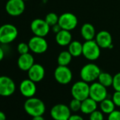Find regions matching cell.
<instances>
[{
    "instance_id": "cell-34",
    "label": "cell",
    "mask_w": 120,
    "mask_h": 120,
    "mask_svg": "<svg viewBox=\"0 0 120 120\" xmlns=\"http://www.w3.org/2000/svg\"><path fill=\"white\" fill-rule=\"evenodd\" d=\"M4 51L2 49V47H0V62L4 59Z\"/></svg>"
},
{
    "instance_id": "cell-36",
    "label": "cell",
    "mask_w": 120,
    "mask_h": 120,
    "mask_svg": "<svg viewBox=\"0 0 120 120\" xmlns=\"http://www.w3.org/2000/svg\"><path fill=\"white\" fill-rule=\"evenodd\" d=\"M0 120H7L5 114L2 111H0Z\"/></svg>"
},
{
    "instance_id": "cell-6",
    "label": "cell",
    "mask_w": 120,
    "mask_h": 120,
    "mask_svg": "<svg viewBox=\"0 0 120 120\" xmlns=\"http://www.w3.org/2000/svg\"><path fill=\"white\" fill-rule=\"evenodd\" d=\"M54 76L57 83L62 85L69 83L73 78L72 71L67 66L59 65L54 70Z\"/></svg>"
},
{
    "instance_id": "cell-2",
    "label": "cell",
    "mask_w": 120,
    "mask_h": 120,
    "mask_svg": "<svg viewBox=\"0 0 120 120\" xmlns=\"http://www.w3.org/2000/svg\"><path fill=\"white\" fill-rule=\"evenodd\" d=\"M100 73V69L97 64L89 63L82 67L80 71V76L82 81L87 83H93L98 79Z\"/></svg>"
},
{
    "instance_id": "cell-20",
    "label": "cell",
    "mask_w": 120,
    "mask_h": 120,
    "mask_svg": "<svg viewBox=\"0 0 120 120\" xmlns=\"http://www.w3.org/2000/svg\"><path fill=\"white\" fill-rule=\"evenodd\" d=\"M81 34L82 38L86 40H94L96 35L95 29L94 26L89 23H84L81 28Z\"/></svg>"
},
{
    "instance_id": "cell-16",
    "label": "cell",
    "mask_w": 120,
    "mask_h": 120,
    "mask_svg": "<svg viewBox=\"0 0 120 120\" xmlns=\"http://www.w3.org/2000/svg\"><path fill=\"white\" fill-rule=\"evenodd\" d=\"M45 75V70L44 67L40 64H34L32 67L28 71V79L38 83L41 81Z\"/></svg>"
},
{
    "instance_id": "cell-25",
    "label": "cell",
    "mask_w": 120,
    "mask_h": 120,
    "mask_svg": "<svg viewBox=\"0 0 120 120\" xmlns=\"http://www.w3.org/2000/svg\"><path fill=\"white\" fill-rule=\"evenodd\" d=\"M59 18V16L56 14H55L54 12H51V13H49L46 15L45 20L49 24V26L50 27H52V26L58 23Z\"/></svg>"
},
{
    "instance_id": "cell-8",
    "label": "cell",
    "mask_w": 120,
    "mask_h": 120,
    "mask_svg": "<svg viewBox=\"0 0 120 120\" xmlns=\"http://www.w3.org/2000/svg\"><path fill=\"white\" fill-rule=\"evenodd\" d=\"M58 23L62 29L71 31L76 28L78 25V19L74 14L65 12L59 16Z\"/></svg>"
},
{
    "instance_id": "cell-15",
    "label": "cell",
    "mask_w": 120,
    "mask_h": 120,
    "mask_svg": "<svg viewBox=\"0 0 120 120\" xmlns=\"http://www.w3.org/2000/svg\"><path fill=\"white\" fill-rule=\"evenodd\" d=\"M19 90L21 95L27 98H32L35 95L37 90L35 83L30 79H24L19 86Z\"/></svg>"
},
{
    "instance_id": "cell-5",
    "label": "cell",
    "mask_w": 120,
    "mask_h": 120,
    "mask_svg": "<svg viewBox=\"0 0 120 120\" xmlns=\"http://www.w3.org/2000/svg\"><path fill=\"white\" fill-rule=\"evenodd\" d=\"M71 93L73 98L83 101L89 98L90 95V86L88 83L84 81H79L74 83L71 89Z\"/></svg>"
},
{
    "instance_id": "cell-24",
    "label": "cell",
    "mask_w": 120,
    "mask_h": 120,
    "mask_svg": "<svg viewBox=\"0 0 120 120\" xmlns=\"http://www.w3.org/2000/svg\"><path fill=\"white\" fill-rule=\"evenodd\" d=\"M98 82L106 88L112 86L113 83V76L107 72H102L98 76Z\"/></svg>"
},
{
    "instance_id": "cell-23",
    "label": "cell",
    "mask_w": 120,
    "mask_h": 120,
    "mask_svg": "<svg viewBox=\"0 0 120 120\" xmlns=\"http://www.w3.org/2000/svg\"><path fill=\"white\" fill-rule=\"evenodd\" d=\"M100 108L104 114H109L115 109V105L112 99L107 98L100 102Z\"/></svg>"
},
{
    "instance_id": "cell-9",
    "label": "cell",
    "mask_w": 120,
    "mask_h": 120,
    "mask_svg": "<svg viewBox=\"0 0 120 120\" xmlns=\"http://www.w3.org/2000/svg\"><path fill=\"white\" fill-rule=\"evenodd\" d=\"M30 50L35 54H40L45 53L48 48V44L44 37L34 35L28 41Z\"/></svg>"
},
{
    "instance_id": "cell-7",
    "label": "cell",
    "mask_w": 120,
    "mask_h": 120,
    "mask_svg": "<svg viewBox=\"0 0 120 120\" xmlns=\"http://www.w3.org/2000/svg\"><path fill=\"white\" fill-rule=\"evenodd\" d=\"M71 109L64 104H56L50 110V115L54 120H69L71 116Z\"/></svg>"
},
{
    "instance_id": "cell-37",
    "label": "cell",
    "mask_w": 120,
    "mask_h": 120,
    "mask_svg": "<svg viewBox=\"0 0 120 120\" xmlns=\"http://www.w3.org/2000/svg\"><path fill=\"white\" fill-rule=\"evenodd\" d=\"M23 1H24V2H26V1H28V0H23Z\"/></svg>"
},
{
    "instance_id": "cell-17",
    "label": "cell",
    "mask_w": 120,
    "mask_h": 120,
    "mask_svg": "<svg viewBox=\"0 0 120 120\" xmlns=\"http://www.w3.org/2000/svg\"><path fill=\"white\" fill-rule=\"evenodd\" d=\"M34 64V57L29 52L23 54H20L17 61V65L19 68L23 71H28Z\"/></svg>"
},
{
    "instance_id": "cell-31",
    "label": "cell",
    "mask_w": 120,
    "mask_h": 120,
    "mask_svg": "<svg viewBox=\"0 0 120 120\" xmlns=\"http://www.w3.org/2000/svg\"><path fill=\"white\" fill-rule=\"evenodd\" d=\"M112 100L114 102L115 106L120 107V91L115 90V92L112 95Z\"/></svg>"
},
{
    "instance_id": "cell-29",
    "label": "cell",
    "mask_w": 120,
    "mask_h": 120,
    "mask_svg": "<svg viewBox=\"0 0 120 120\" xmlns=\"http://www.w3.org/2000/svg\"><path fill=\"white\" fill-rule=\"evenodd\" d=\"M112 87L116 91H120V72L116 74L113 76Z\"/></svg>"
},
{
    "instance_id": "cell-26",
    "label": "cell",
    "mask_w": 120,
    "mask_h": 120,
    "mask_svg": "<svg viewBox=\"0 0 120 120\" xmlns=\"http://www.w3.org/2000/svg\"><path fill=\"white\" fill-rule=\"evenodd\" d=\"M69 108L71 109V111L74 112H77L79 111H81V101L73 98V100H71V101L69 103Z\"/></svg>"
},
{
    "instance_id": "cell-12",
    "label": "cell",
    "mask_w": 120,
    "mask_h": 120,
    "mask_svg": "<svg viewBox=\"0 0 120 120\" xmlns=\"http://www.w3.org/2000/svg\"><path fill=\"white\" fill-rule=\"evenodd\" d=\"M26 9L23 0H9L5 6L7 13L11 16H19L21 15Z\"/></svg>"
},
{
    "instance_id": "cell-13",
    "label": "cell",
    "mask_w": 120,
    "mask_h": 120,
    "mask_svg": "<svg viewBox=\"0 0 120 120\" xmlns=\"http://www.w3.org/2000/svg\"><path fill=\"white\" fill-rule=\"evenodd\" d=\"M16 90V84L14 81L9 76H0V96L9 97L14 93Z\"/></svg>"
},
{
    "instance_id": "cell-4",
    "label": "cell",
    "mask_w": 120,
    "mask_h": 120,
    "mask_svg": "<svg viewBox=\"0 0 120 120\" xmlns=\"http://www.w3.org/2000/svg\"><path fill=\"white\" fill-rule=\"evenodd\" d=\"M100 49L95 40H86L83 44L82 55L89 61H95L100 56Z\"/></svg>"
},
{
    "instance_id": "cell-28",
    "label": "cell",
    "mask_w": 120,
    "mask_h": 120,
    "mask_svg": "<svg viewBox=\"0 0 120 120\" xmlns=\"http://www.w3.org/2000/svg\"><path fill=\"white\" fill-rule=\"evenodd\" d=\"M17 51L20 54H23L28 53L30 51V47L28 44L25 42H21L18 45L17 47Z\"/></svg>"
},
{
    "instance_id": "cell-35",
    "label": "cell",
    "mask_w": 120,
    "mask_h": 120,
    "mask_svg": "<svg viewBox=\"0 0 120 120\" xmlns=\"http://www.w3.org/2000/svg\"><path fill=\"white\" fill-rule=\"evenodd\" d=\"M32 120H45V118L42 116V115L41 116H33Z\"/></svg>"
},
{
    "instance_id": "cell-32",
    "label": "cell",
    "mask_w": 120,
    "mask_h": 120,
    "mask_svg": "<svg viewBox=\"0 0 120 120\" xmlns=\"http://www.w3.org/2000/svg\"><path fill=\"white\" fill-rule=\"evenodd\" d=\"M69 120H84V119L81 115L74 114H71Z\"/></svg>"
},
{
    "instance_id": "cell-11",
    "label": "cell",
    "mask_w": 120,
    "mask_h": 120,
    "mask_svg": "<svg viewBox=\"0 0 120 120\" xmlns=\"http://www.w3.org/2000/svg\"><path fill=\"white\" fill-rule=\"evenodd\" d=\"M107 88L102 86L99 82H93L90 86L89 97L93 99L97 102H100L107 98Z\"/></svg>"
},
{
    "instance_id": "cell-30",
    "label": "cell",
    "mask_w": 120,
    "mask_h": 120,
    "mask_svg": "<svg viewBox=\"0 0 120 120\" xmlns=\"http://www.w3.org/2000/svg\"><path fill=\"white\" fill-rule=\"evenodd\" d=\"M107 120H120V111L114 109L112 112L108 114Z\"/></svg>"
},
{
    "instance_id": "cell-18",
    "label": "cell",
    "mask_w": 120,
    "mask_h": 120,
    "mask_svg": "<svg viewBox=\"0 0 120 120\" xmlns=\"http://www.w3.org/2000/svg\"><path fill=\"white\" fill-rule=\"evenodd\" d=\"M56 42L60 46H67L72 41V35L69 30L62 29L55 35Z\"/></svg>"
},
{
    "instance_id": "cell-14",
    "label": "cell",
    "mask_w": 120,
    "mask_h": 120,
    "mask_svg": "<svg viewBox=\"0 0 120 120\" xmlns=\"http://www.w3.org/2000/svg\"><path fill=\"white\" fill-rule=\"evenodd\" d=\"M95 40L102 49H111L113 47L112 37L107 30H101L98 32L95 38Z\"/></svg>"
},
{
    "instance_id": "cell-1",
    "label": "cell",
    "mask_w": 120,
    "mask_h": 120,
    "mask_svg": "<svg viewBox=\"0 0 120 120\" xmlns=\"http://www.w3.org/2000/svg\"><path fill=\"white\" fill-rule=\"evenodd\" d=\"M24 109L31 116H41L45 112V105L42 100L37 98H29L24 103Z\"/></svg>"
},
{
    "instance_id": "cell-33",
    "label": "cell",
    "mask_w": 120,
    "mask_h": 120,
    "mask_svg": "<svg viewBox=\"0 0 120 120\" xmlns=\"http://www.w3.org/2000/svg\"><path fill=\"white\" fill-rule=\"evenodd\" d=\"M52 31H53L55 34H56L57 33H59L60 30H62V28L60 27V26L59 25V23H57V24H56V25L52 26Z\"/></svg>"
},
{
    "instance_id": "cell-19",
    "label": "cell",
    "mask_w": 120,
    "mask_h": 120,
    "mask_svg": "<svg viewBox=\"0 0 120 120\" xmlns=\"http://www.w3.org/2000/svg\"><path fill=\"white\" fill-rule=\"evenodd\" d=\"M98 108V102L91 98H88L81 101V111L85 114H90Z\"/></svg>"
},
{
    "instance_id": "cell-22",
    "label": "cell",
    "mask_w": 120,
    "mask_h": 120,
    "mask_svg": "<svg viewBox=\"0 0 120 120\" xmlns=\"http://www.w3.org/2000/svg\"><path fill=\"white\" fill-rule=\"evenodd\" d=\"M72 55L69 50H64L61 52L57 57V63L60 66H68L72 59Z\"/></svg>"
},
{
    "instance_id": "cell-10",
    "label": "cell",
    "mask_w": 120,
    "mask_h": 120,
    "mask_svg": "<svg viewBox=\"0 0 120 120\" xmlns=\"http://www.w3.org/2000/svg\"><path fill=\"white\" fill-rule=\"evenodd\" d=\"M30 29L34 35L45 37L50 30V26L45 19H35L30 23Z\"/></svg>"
},
{
    "instance_id": "cell-38",
    "label": "cell",
    "mask_w": 120,
    "mask_h": 120,
    "mask_svg": "<svg viewBox=\"0 0 120 120\" xmlns=\"http://www.w3.org/2000/svg\"><path fill=\"white\" fill-rule=\"evenodd\" d=\"M2 44V42H1V41H0V45H1Z\"/></svg>"
},
{
    "instance_id": "cell-27",
    "label": "cell",
    "mask_w": 120,
    "mask_h": 120,
    "mask_svg": "<svg viewBox=\"0 0 120 120\" xmlns=\"http://www.w3.org/2000/svg\"><path fill=\"white\" fill-rule=\"evenodd\" d=\"M104 113L100 110L96 109L89 114V120H104Z\"/></svg>"
},
{
    "instance_id": "cell-3",
    "label": "cell",
    "mask_w": 120,
    "mask_h": 120,
    "mask_svg": "<svg viewBox=\"0 0 120 120\" xmlns=\"http://www.w3.org/2000/svg\"><path fill=\"white\" fill-rule=\"evenodd\" d=\"M19 34L17 28L11 23H6L0 26V41L3 45L14 42Z\"/></svg>"
},
{
    "instance_id": "cell-21",
    "label": "cell",
    "mask_w": 120,
    "mask_h": 120,
    "mask_svg": "<svg viewBox=\"0 0 120 120\" xmlns=\"http://www.w3.org/2000/svg\"><path fill=\"white\" fill-rule=\"evenodd\" d=\"M69 46V52L72 56L77 57L82 55L83 53V44L78 40H72Z\"/></svg>"
}]
</instances>
